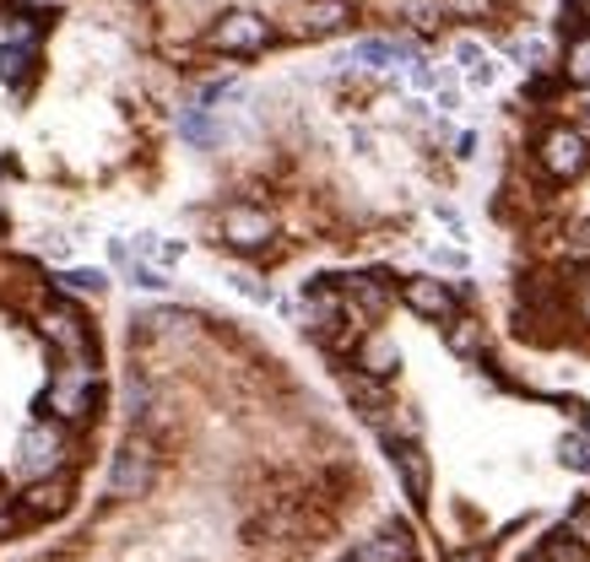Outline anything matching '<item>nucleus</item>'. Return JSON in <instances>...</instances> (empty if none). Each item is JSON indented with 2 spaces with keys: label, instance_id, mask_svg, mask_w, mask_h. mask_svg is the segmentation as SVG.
<instances>
[{
  "label": "nucleus",
  "instance_id": "nucleus-11",
  "mask_svg": "<svg viewBox=\"0 0 590 562\" xmlns=\"http://www.w3.org/2000/svg\"><path fill=\"white\" fill-rule=\"evenodd\" d=\"M456 71H461L471 87H493L499 81V66H493V54L482 49V43H456Z\"/></svg>",
  "mask_w": 590,
  "mask_h": 562
},
{
  "label": "nucleus",
  "instance_id": "nucleus-24",
  "mask_svg": "<svg viewBox=\"0 0 590 562\" xmlns=\"http://www.w3.org/2000/svg\"><path fill=\"white\" fill-rule=\"evenodd\" d=\"M563 465H574V471H590V439H586V433L563 439Z\"/></svg>",
  "mask_w": 590,
  "mask_h": 562
},
{
  "label": "nucleus",
  "instance_id": "nucleus-29",
  "mask_svg": "<svg viewBox=\"0 0 590 562\" xmlns=\"http://www.w3.org/2000/svg\"><path fill=\"white\" fill-rule=\"evenodd\" d=\"M580 17H586V22H590V0H580Z\"/></svg>",
  "mask_w": 590,
  "mask_h": 562
},
{
  "label": "nucleus",
  "instance_id": "nucleus-12",
  "mask_svg": "<svg viewBox=\"0 0 590 562\" xmlns=\"http://www.w3.org/2000/svg\"><path fill=\"white\" fill-rule=\"evenodd\" d=\"M390 449H396L390 460H396V471H401L407 492H412V498H428V454H422L418 443H390Z\"/></svg>",
  "mask_w": 590,
  "mask_h": 562
},
{
  "label": "nucleus",
  "instance_id": "nucleus-27",
  "mask_svg": "<svg viewBox=\"0 0 590 562\" xmlns=\"http://www.w3.org/2000/svg\"><path fill=\"white\" fill-rule=\"evenodd\" d=\"M450 562H488V552H482V546H471V552H450Z\"/></svg>",
  "mask_w": 590,
  "mask_h": 562
},
{
  "label": "nucleus",
  "instance_id": "nucleus-5",
  "mask_svg": "<svg viewBox=\"0 0 590 562\" xmlns=\"http://www.w3.org/2000/svg\"><path fill=\"white\" fill-rule=\"evenodd\" d=\"M271 39V28L254 17V11H228L217 28H211V43L222 49V54H254V49H266Z\"/></svg>",
  "mask_w": 590,
  "mask_h": 562
},
{
  "label": "nucleus",
  "instance_id": "nucleus-10",
  "mask_svg": "<svg viewBox=\"0 0 590 562\" xmlns=\"http://www.w3.org/2000/svg\"><path fill=\"white\" fill-rule=\"evenodd\" d=\"M347 298H352V320H374V314H384V303H390L384 277H352L347 281Z\"/></svg>",
  "mask_w": 590,
  "mask_h": 562
},
{
  "label": "nucleus",
  "instance_id": "nucleus-21",
  "mask_svg": "<svg viewBox=\"0 0 590 562\" xmlns=\"http://www.w3.org/2000/svg\"><path fill=\"white\" fill-rule=\"evenodd\" d=\"M54 287L71 292V298H98V292H103V271H66Z\"/></svg>",
  "mask_w": 590,
  "mask_h": 562
},
{
  "label": "nucleus",
  "instance_id": "nucleus-7",
  "mask_svg": "<svg viewBox=\"0 0 590 562\" xmlns=\"http://www.w3.org/2000/svg\"><path fill=\"white\" fill-rule=\"evenodd\" d=\"M271 233H277V222L260 205H228L222 211V239L233 243V249H260Z\"/></svg>",
  "mask_w": 590,
  "mask_h": 562
},
{
  "label": "nucleus",
  "instance_id": "nucleus-14",
  "mask_svg": "<svg viewBox=\"0 0 590 562\" xmlns=\"http://www.w3.org/2000/svg\"><path fill=\"white\" fill-rule=\"evenodd\" d=\"M396 341L390 335H363V347H358V368L369 373V379H390L396 373Z\"/></svg>",
  "mask_w": 590,
  "mask_h": 562
},
{
  "label": "nucleus",
  "instance_id": "nucleus-2",
  "mask_svg": "<svg viewBox=\"0 0 590 562\" xmlns=\"http://www.w3.org/2000/svg\"><path fill=\"white\" fill-rule=\"evenodd\" d=\"M158 476V454H152V443L147 439H130L120 449V460H114V471H109V498H141L147 486Z\"/></svg>",
  "mask_w": 590,
  "mask_h": 562
},
{
  "label": "nucleus",
  "instance_id": "nucleus-13",
  "mask_svg": "<svg viewBox=\"0 0 590 562\" xmlns=\"http://www.w3.org/2000/svg\"><path fill=\"white\" fill-rule=\"evenodd\" d=\"M352 558L358 562H412V541H407V530H384L374 541H363Z\"/></svg>",
  "mask_w": 590,
  "mask_h": 562
},
{
  "label": "nucleus",
  "instance_id": "nucleus-9",
  "mask_svg": "<svg viewBox=\"0 0 590 562\" xmlns=\"http://www.w3.org/2000/svg\"><path fill=\"white\" fill-rule=\"evenodd\" d=\"M347 17H352V0H309L298 11V28L303 33H337Z\"/></svg>",
  "mask_w": 590,
  "mask_h": 562
},
{
  "label": "nucleus",
  "instance_id": "nucleus-8",
  "mask_svg": "<svg viewBox=\"0 0 590 562\" xmlns=\"http://www.w3.org/2000/svg\"><path fill=\"white\" fill-rule=\"evenodd\" d=\"M407 309L422 320H456V292L439 277H412L407 281Z\"/></svg>",
  "mask_w": 590,
  "mask_h": 562
},
{
  "label": "nucleus",
  "instance_id": "nucleus-20",
  "mask_svg": "<svg viewBox=\"0 0 590 562\" xmlns=\"http://www.w3.org/2000/svg\"><path fill=\"white\" fill-rule=\"evenodd\" d=\"M33 71V49L28 43H6L0 49V81H22Z\"/></svg>",
  "mask_w": 590,
  "mask_h": 562
},
{
  "label": "nucleus",
  "instance_id": "nucleus-28",
  "mask_svg": "<svg viewBox=\"0 0 590 562\" xmlns=\"http://www.w3.org/2000/svg\"><path fill=\"white\" fill-rule=\"evenodd\" d=\"M580 314H586V320H590V277L580 281Z\"/></svg>",
  "mask_w": 590,
  "mask_h": 562
},
{
  "label": "nucleus",
  "instance_id": "nucleus-4",
  "mask_svg": "<svg viewBox=\"0 0 590 562\" xmlns=\"http://www.w3.org/2000/svg\"><path fill=\"white\" fill-rule=\"evenodd\" d=\"M92 390H98L92 368H87V362H66V368L49 379V411H54V417H82L87 405H92Z\"/></svg>",
  "mask_w": 590,
  "mask_h": 562
},
{
  "label": "nucleus",
  "instance_id": "nucleus-22",
  "mask_svg": "<svg viewBox=\"0 0 590 562\" xmlns=\"http://www.w3.org/2000/svg\"><path fill=\"white\" fill-rule=\"evenodd\" d=\"M439 11H444L439 0H401V17H407V22H418V28H433V22H439Z\"/></svg>",
  "mask_w": 590,
  "mask_h": 562
},
{
  "label": "nucleus",
  "instance_id": "nucleus-18",
  "mask_svg": "<svg viewBox=\"0 0 590 562\" xmlns=\"http://www.w3.org/2000/svg\"><path fill=\"white\" fill-rule=\"evenodd\" d=\"M563 77L574 81V87H590V33H580V39L563 49Z\"/></svg>",
  "mask_w": 590,
  "mask_h": 562
},
{
  "label": "nucleus",
  "instance_id": "nucleus-6",
  "mask_svg": "<svg viewBox=\"0 0 590 562\" xmlns=\"http://www.w3.org/2000/svg\"><path fill=\"white\" fill-rule=\"evenodd\" d=\"M39 330H43V341H49V347H60L71 362H82L87 324H82V314H77L71 303H49V309H43V320H39Z\"/></svg>",
  "mask_w": 590,
  "mask_h": 562
},
{
  "label": "nucleus",
  "instance_id": "nucleus-31",
  "mask_svg": "<svg viewBox=\"0 0 590 562\" xmlns=\"http://www.w3.org/2000/svg\"><path fill=\"white\" fill-rule=\"evenodd\" d=\"M347 562H358V558H347Z\"/></svg>",
  "mask_w": 590,
  "mask_h": 562
},
{
  "label": "nucleus",
  "instance_id": "nucleus-23",
  "mask_svg": "<svg viewBox=\"0 0 590 562\" xmlns=\"http://www.w3.org/2000/svg\"><path fill=\"white\" fill-rule=\"evenodd\" d=\"M542 562H586V541H574V535H552L548 558Z\"/></svg>",
  "mask_w": 590,
  "mask_h": 562
},
{
  "label": "nucleus",
  "instance_id": "nucleus-1",
  "mask_svg": "<svg viewBox=\"0 0 590 562\" xmlns=\"http://www.w3.org/2000/svg\"><path fill=\"white\" fill-rule=\"evenodd\" d=\"M590 158V136L586 130H569V124H552L537 147V162L548 168V179H574Z\"/></svg>",
  "mask_w": 590,
  "mask_h": 562
},
{
  "label": "nucleus",
  "instance_id": "nucleus-26",
  "mask_svg": "<svg viewBox=\"0 0 590 562\" xmlns=\"http://www.w3.org/2000/svg\"><path fill=\"white\" fill-rule=\"evenodd\" d=\"M239 292H244V298H254V303H271V292H266L254 277H239Z\"/></svg>",
  "mask_w": 590,
  "mask_h": 562
},
{
  "label": "nucleus",
  "instance_id": "nucleus-17",
  "mask_svg": "<svg viewBox=\"0 0 590 562\" xmlns=\"http://www.w3.org/2000/svg\"><path fill=\"white\" fill-rule=\"evenodd\" d=\"M136 254H141L147 265H158V271H163V265H173L184 249H179V243H169V239H158V233H136Z\"/></svg>",
  "mask_w": 590,
  "mask_h": 562
},
{
  "label": "nucleus",
  "instance_id": "nucleus-30",
  "mask_svg": "<svg viewBox=\"0 0 590 562\" xmlns=\"http://www.w3.org/2000/svg\"><path fill=\"white\" fill-rule=\"evenodd\" d=\"M0 530H6V514H0Z\"/></svg>",
  "mask_w": 590,
  "mask_h": 562
},
{
  "label": "nucleus",
  "instance_id": "nucleus-19",
  "mask_svg": "<svg viewBox=\"0 0 590 562\" xmlns=\"http://www.w3.org/2000/svg\"><path fill=\"white\" fill-rule=\"evenodd\" d=\"M450 352H456V358H477V352H482V324L450 320Z\"/></svg>",
  "mask_w": 590,
  "mask_h": 562
},
{
  "label": "nucleus",
  "instance_id": "nucleus-15",
  "mask_svg": "<svg viewBox=\"0 0 590 562\" xmlns=\"http://www.w3.org/2000/svg\"><path fill=\"white\" fill-rule=\"evenodd\" d=\"M412 54H418V49H407V43H396V39H363L358 49H352V60L369 66V71H384V66H396V60L407 66Z\"/></svg>",
  "mask_w": 590,
  "mask_h": 562
},
{
  "label": "nucleus",
  "instance_id": "nucleus-25",
  "mask_svg": "<svg viewBox=\"0 0 590 562\" xmlns=\"http://www.w3.org/2000/svg\"><path fill=\"white\" fill-rule=\"evenodd\" d=\"M184 136H190V141H211L207 109H190V114H184Z\"/></svg>",
  "mask_w": 590,
  "mask_h": 562
},
{
  "label": "nucleus",
  "instance_id": "nucleus-3",
  "mask_svg": "<svg viewBox=\"0 0 590 562\" xmlns=\"http://www.w3.org/2000/svg\"><path fill=\"white\" fill-rule=\"evenodd\" d=\"M60 460H66V433L54 428V422H33L28 433H22V449H17V465L28 471V476H49V471H60Z\"/></svg>",
  "mask_w": 590,
  "mask_h": 562
},
{
  "label": "nucleus",
  "instance_id": "nucleus-16",
  "mask_svg": "<svg viewBox=\"0 0 590 562\" xmlns=\"http://www.w3.org/2000/svg\"><path fill=\"white\" fill-rule=\"evenodd\" d=\"M22 509L28 514H54V509H66V482H33L28 492H22Z\"/></svg>",
  "mask_w": 590,
  "mask_h": 562
}]
</instances>
